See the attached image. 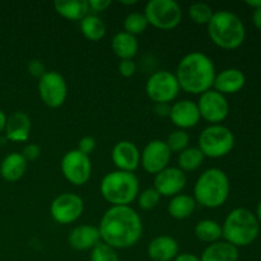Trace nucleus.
Wrapping results in <instances>:
<instances>
[{
  "label": "nucleus",
  "mask_w": 261,
  "mask_h": 261,
  "mask_svg": "<svg viewBox=\"0 0 261 261\" xmlns=\"http://www.w3.org/2000/svg\"><path fill=\"white\" fill-rule=\"evenodd\" d=\"M38 93L43 103L51 109H58L63 106L68 96V86L58 71H46L38 81Z\"/></svg>",
  "instance_id": "11"
},
{
  "label": "nucleus",
  "mask_w": 261,
  "mask_h": 261,
  "mask_svg": "<svg viewBox=\"0 0 261 261\" xmlns=\"http://www.w3.org/2000/svg\"><path fill=\"white\" fill-rule=\"evenodd\" d=\"M211 40L224 50H234L244 43L246 31L242 20L228 10L214 12L208 23Z\"/></svg>",
  "instance_id": "3"
},
{
  "label": "nucleus",
  "mask_w": 261,
  "mask_h": 261,
  "mask_svg": "<svg viewBox=\"0 0 261 261\" xmlns=\"http://www.w3.org/2000/svg\"><path fill=\"white\" fill-rule=\"evenodd\" d=\"M40 153L41 149L37 144H27L23 148L22 155L27 162H33V161H36L40 157Z\"/></svg>",
  "instance_id": "37"
},
{
  "label": "nucleus",
  "mask_w": 261,
  "mask_h": 261,
  "mask_svg": "<svg viewBox=\"0 0 261 261\" xmlns=\"http://www.w3.org/2000/svg\"><path fill=\"white\" fill-rule=\"evenodd\" d=\"M185 172L178 167H167L154 177V189L161 196H176L186 186Z\"/></svg>",
  "instance_id": "15"
},
{
  "label": "nucleus",
  "mask_w": 261,
  "mask_h": 261,
  "mask_svg": "<svg viewBox=\"0 0 261 261\" xmlns=\"http://www.w3.org/2000/svg\"><path fill=\"white\" fill-rule=\"evenodd\" d=\"M246 4L249 7H252L254 9H259V8H261V0H246Z\"/></svg>",
  "instance_id": "44"
},
{
  "label": "nucleus",
  "mask_w": 261,
  "mask_h": 261,
  "mask_svg": "<svg viewBox=\"0 0 261 261\" xmlns=\"http://www.w3.org/2000/svg\"><path fill=\"white\" fill-rule=\"evenodd\" d=\"M214 12L205 3H195L189 8V15L196 24H206L211 22Z\"/></svg>",
  "instance_id": "31"
},
{
  "label": "nucleus",
  "mask_w": 261,
  "mask_h": 261,
  "mask_svg": "<svg viewBox=\"0 0 261 261\" xmlns=\"http://www.w3.org/2000/svg\"><path fill=\"white\" fill-rule=\"evenodd\" d=\"M61 172L64 177L75 186L87 184L92 173V163L88 155L78 149L69 150L61 160Z\"/></svg>",
  "instance_id": "10"
},
{
  "label": "nucleus",
  "mask_w": 261,
  "mask_h": 261,
  "mask_svg": "<svg viewBox=\"0 0 261 261\" xmlns=\"http://www.w3.org/2000/svg\"><path fill=\"white\" fill-rule=\"evenodd\" d=\"M196 206L195 199L190 195L178 194L171 199L168 204V213L175 219H186L194 213Z\"/></svg>",
  "instance_id": "26"
},
{
  "label": "nucleus",
  "mask_w": 261,
  "mask_h": 261,
  "mask_svg": "<svg viewBox=\"0 0 261 261\" xmlns=\"http://www.w3.org/2000/svg\"><path fill=\"white\" fill-rule=\"evenodd\" d=\"M228 176L219 168L204 171L194 186V199L205 208H218L229 196Z\"/></svg>",
  "instance_id": "4"
},
{
  "label": "nucleus",
  "mask_w": 261,
  "mask_h": 261,
  "mask_svg": "<svg viewBox=\"0 0 261 261\" xmlns=\"http://www.w3.org/2000/svg\"><path fill=\"white\" fill-rule=\"evenodd\" d=\"M173 261H200V259H199L196 255L189 254V252H184V254H178Z\"/></svg>",
  "instance_id": "40"
},
{
  "label": "nucleus",
  "mask_w": 261,
  "mask_h": 261,
  "mask_svg": "<svg viewBox=\"0 0 261 261\" xmlns=\"http://www.w3.org/2000/svg\"><path fill=\"white\" fill-rule=\"evenodd\" d=\"M252 23H254V25L257 30L261 31V8L254 9V13H252Z\"/></svg>",
  "instance_id": "42"
},
{
  "label": "nucleus",
  "mask_w": 261,
  "mask_h": 261,
  "mask_svg": "<svg viewBox=\"0 0 261 261\" xmlns=\"http://www.w3.org/2000/svg\"><path fill=\"white\" fill-rule=\"evenodd\" d=\"M27 161L22 155V153H10L3 160L0 165V175L5 181L15 182L20 180L27 170Z\"/></svg>",
  "instance_id": "22"
},
{
  "label": "nucleus",
  "mask_w": 261,
  "mask_h": 261,
  "mask_svg": "<svg viewBox=\"0 0 261 261\" xmlns=\"http://www.w3.org/2000/svg\"><path fill=\"white\" fill-rule=\"evenodd\" d=\"M99 190L112 206H129L139 195V181L133 172L112 171L102 178Z\"/></svg>",
  "instance_id": "5"
},
{
  "label": "nucleus",
  "mask_w": 261,
  "mask_h": 261,
  "mask_svg": "<svg viewBox=\"0 0 261 261\" xmlns=\"http://www.w3.org/2000/svg\"><path fill=\"white\" fill-rule=\"evenodd\" d=\"M171 160V150L166 142L160 139L150 140L140 154V163L148 173L157 175L167 168Z\"/></svg>",
  "instance_id": "14"
},
{
  "label": "nucleus",
  "mask_w": 261,
  "mask_h": 261,
  "mask_svg": "<svg viewBox=\"0 0 261 261\" xmlns=\"http://www.w3.org/2000/svg\"><path fill=\"white\" fill-rule=\"evenodd\" d=\"M178 255V244L171 236H158L148 245V256L153 261H171Z\"/></svg>",
  "instance_id": "20"
},
{
  "label": "nucleus",
  "mask_w": 261,
  "mask_h": 261,
  "mask_svg": "<svg viewBox=\"0 0 261 261\" xmlns=\"http://www.w3.org/2000/svg\"><path fill=\"white\" fill-rule=\"evenodd\" d=\"M112 162L119 171L134 172L140 163L139 149L134 143L129 140H121L116 143L111 153Z\"/></svg>",
  "instance_id": "16"
},
{
  "label": "nucleus",
  "mask_w": 261,
  "mask_h": 261,
  "mask_svg": "<svg viewBox=\"0 0 261 261\" xmlns=\"http://www.w3.org/2000/svg\"><path fill=\"white\" fill-rule=\"evenodd\" d=\"M204 161V154L201 150L196 147L186 148L178 155V168L182 172H190L195 171L201 166Z\"/></svg>",
  "instance_id": "29"
},
{
  "label": "nucleus",
  "mask_w": 261,
  "mask_h": 261,
  "mask_svg": "<svg viewBox=\"0 0 261 261\" xmlns=\"http://www.w3.org/2000/svg\"><path fill=\"white\" fill-rule=\"evenodd\" d=\"M111 5V0H88L89 10L99 13L106 10Z\"/></svg>",
  "instance_id": "39"
},
{
  "label": "nucleus",
  "mask_w": 261,
  "mask_h": 261,
  "mask_svg": "<svg viewBox=\"0 0 261 261\" xmlns=\"http://www.w3.org/2000/svg\"><path fill=\"white\" fill-rule=\"evenodd\" d=\"M119 71L125 78H130L137 71V65L133 60H121L119 64Z\"/></svg>",
  "instance_id": "38"
},
{
  "label": "nucleus",
  "mask_w": 261,
  "mask_h": 261,
  "mask_svg": "<svg viewBox=\"0 0 261 261\" xmlns=\"http://www.w3.org/2000/svg\"><path fill=\"white\" fill-rule=\"evenodd\" d=\"M260 227L256 216L245 208H237L227 216L222 227V236L228 244L244 247L257 239Z\"/></svg>",
  "instance_id": "6"
},
{
  "label": "nucleus",
  "mask_w": 261,
  "mask_h": 261,
  "mask_svg": "<svg viewBox=\"0 0 261 261\" xmlns=\"http://www.w3.org/2000/svg\"><path fill=\"white\" fill-rule=\"evenodd\" d=\"M168 116H170L173 125L180 127V130L196 126L201 119L198 105L190 99H182V101H178L175 105H172Z\"/></svg>",
  "instance_id": "17"
},
{
  "label": "nucleus",
  "mask_w": 261,
  "mask_h": 261,
  "mask_svg": "<svg viewBox=\"0 0 261 261\" xmlns=\"http://www.w3.org/2000/svg\"><path fill=\"white\" fill-rule=\"evenodd\" d=\"M195 236L200 241L214 244L222 237V227L218 222L212 219H204L195 226Z\"/></svg>",
  "instance_id": "28"
},
{
  "label": "nucleus",
  "mask_w": 261,
  "mask_h": 261,
  "mask_svg": "<svg viewBox=\"0 0 261 261\" xmlns=\"http://www.w3.org/2000/svg\"><path fill=\"white\" fill-rule=\"evenodd\" d=\"M180 86L175 74L167 70L155 71L145 84V93L157 103H168L177 97Z\"/></svg>",
  "instance_id": "9"
},
{
  "label": "nucleus",
  "mask_w": 261,
  "mask_h": 261,
  "mask_svg": "<svg viewBox=\"0 0 261 261\" xmlns=\"http://www.w3.org/2000/svg\"><path fill=\"white\" fill-rule=\"evenodd\" d=\"M91 261H120L115 249L110 247L103 242H98L92 249Z\"/></svg>",
  "instance_id": "33"
},
{
  "label": "nucleus",
  "mask_w": 261,
  "mask_h": 261,
  "mask_svg": "<svg viewBox=\"0 0 261 261\" xmlns=\"http://www.w3.org/2000/svg\"><path fill=\"white\" fill-rule=\"evenodd\" d=\"M137 0H132V2H121V4L124 5H133V4H137Z\"/></svg>",
  "instance_id": "46"
},
{
  "label": "nucleus",
  "mask_w": 261,
  "mask_h": 261,
  "mask_svg": "<svg viewBox=\"0 0 261 261\" xmlns=\"http://www.w3.org/2000/svg\"><path fill=\"white\" fill-rule=\"evenodd\" d=\"M175 75L180 89L186 93L203 94L213 87L216 66L209 56L195 51L181 59Z\"/></svg>",
  "instance_id": "2"
},
{
  "label": "nucleus",
  "mask_w": 261,
  "mask_h": 261,
  "mask_svg": "<svg viewBox=\"0 0 261 261\" xmlns=\"http://www.w3.org/2000/svg\"><path fill=\"white\" fill-rule=\"evenodd\" d=\"M234 147V135L223 125H211L199 137V149L204 157L221 158L231 153Z\"/></svg>",
  "instance_id": "7"
},
{
  "label": "nucleus",
  "mask_w": 261,
  "mask_h": 261,
  "mask_svg": "<svg viewBox=\"0 0 261 261\" xmlns=\"http://www.w3.org/2000/svg\"><path fill=\"white\" fill-rule=\"evenodd\" d=\"M239 250L227 241H217L204 250L200 261H237Z\"/></svg>",
  "instance_id": "24"
},
{
  "label": "nucleus",
  "mask_w": 261,
  "mask_h": 261,
  "mask_svg": "<svg viewBox=\"0 0 261 261\" xmlns=\"http://www.w3.org/2000/svg\"><path fill=\"white\" fill-rule=\"evenodd\" d=\"M161 195L158 194V191L154 188L152 189H145L144 191L139 194L138 196V204L142 209L144 211H150V209L155 208L160 203Z\"/></svg>",
  "instance_id": "34"
},
{
  "label": "nucleus",
  "mask_w": 261,
  "mask_h": 261,
  "mask_svg": "<svg viewBox=\"0 0 261 261\" xmlns=\"http://www.w3.org/2000/svg\"><path fill=\"white\" fill-rule=\"evenodd\" d=\"M171 107H168V103H157L155 105V112L161 116H166V115H170Z\"/></svg>",
  "instance_id": "41"
},
{
  "label": "nucleus",
  "mask_w": 261,
  "mask_h": 261,
  "mask_svg": "<svg viewBox=\"0 0 261 261\" xmlns=\"http://www.w3.org/2000/svg\"><path fill=\"white\" fill-rule=\"evenodd\" d=\"M76 149H78L81 153H83V154L88 155L89 157V154L96 149V140H94L92 137L82 138V139L79 140L78 148H76Z\"/></svg>",
  "instance_id": "36"
},
{
  "label": "nucleus",
  "mask_w": 261,
  "mask_h": 261,
  "mask_svg": "<svg viewBox=\"0 0 261 261\" xmlns=\"http://www.w3.org/2000/svg\"><path fill=\"white\" fill-rule=\"evenodd\" d=\"M144 15L148 24L158 30H173L181 23L182 10L175 0H150L147 3Z\"/></svg>",
  "instance_id": "8"
},
{
  "label": "nucleus",
  "mask_w": 261,
  "mask_h": 261,
  "mask_svg": "<svg viewBox=\"0 0 261 261\" xmlns=\"http://www.w3.org/2000/svg\"><path fill=\"white\" fill-rule=\"evenodd\" d=\"M81 31L87 40L96 42L106 35V24L97 15L88 14L81 20Z\"/></svg>",
  "instance_id": "27"
},
{
  "label": "nucleus",
  "mask_w": 261,
  "mask_h": 261,
  "mask_svg": "<svg viewBox=\"0 0 261 261\" xmlns=\"http://www.w3.org/2000/svg\"><path fill=\"white\" fill-rule=\"evenodd\" d=\"M84 211L83 199L73 193L60 194L54 199L50 206V213L54 221L59 224H70L79 219Z\"/></svg>",
  "instance_id": "12"
},
{
  "label": "nucleus",
  "mask_w": 261,
  "mask_h": 261,
  "mask_svg": "<svg viewBox=\"0 0 261 261\" xmlns=\"http://www.w3.org/2000/svg\"><path fill=\"white\" fill-rule=\"evenodd\" d=\"M5 135L10 142H25L31 133V119L25 112L17 111L7 119Z\"/></svg>",
  "instance_id": "21"
},
{
  "label": "nucleus",
  "mask_w": 261,
  "mask_h": 261,
  "mask_svg": "<svg viewBox=\"0 0 261 261\" xmlns=\"http://www.w3.org/2000/svg\"><path fill=\"white\" fill-rule=\"evenodd\" d=\"M27 70L31 75L40 79L41 76H43L46 74V66L45 64L41 60H38V59H33V60H31L30 63H28Z\"/></svg>",
  "instance_id": "35"
},
{
  "label": "nucleus",
  "mask_w": 261,
  "mask_h": 261,
  "mask_svg": "<svg viewBox=\"0 0 261 261\" xmlns=\"http://www.w3.org/2000/svg\"><path fill=\"white\" fill-rule=\"evenodd\" d=\"M98 231L103 244L112 249H127L142 237V219L130 206H111L102 217Z\"/></svg>",
  "instance_id": "1"
},
{
  "label": "nucleus",
  "mask_w": 261,
  "mask_h": 261,
  "mask_svg": "<svg viewBox=\"0 0 261 261\" xmlns=\"http://www.w3.org/2000/svg\"><path fill=\"white\" fill-rule=\"evenodd\" d=\"M196 105L201 119L212 122V125H218L228 116L229 106L226 97L214 89L200 94V98Z\"/></svg>",
  "instance_id": "13"
},
{
  "label": "nucleus",
  "mask_w": 261,
  "mask_h": 261,
  "mask_svg": "<svg viewBox=\"0 0 261 261\" xmlns=\"http://www.w3.org/2000/svg\"><path fill=\"white\" fill-rule=\"evenodd\" d=\"M99 239L101 236L97 227L83 224V226H76L75 228L71 229L68 241L74 250L86 251V250L93 249L99 242Z\"/></svg>",
  "instance_id": "19"
},
{
  "label": "nucleus",
  "mask_w": 261,
  "mask_h": 261,
  "mask_svg": "<svg viewBox=\"0 0 261 261\" xmlns=\"http://www.w3.org/2000/svg\"><path fill=\"white\" fill-rule=\"evenodd\" d=\"M54 8L58 14L69 20H82L89 14L87 0H56Z\"/></svg>",
  "instance_id": "25"
},
{
  "label": "nucleus",
  "mask_w": 261,
  "mask_h": 261,
  "mask_svg": "<svg viewBox=\"0 0 261 261\" xmlns=\"http://www.w3.org/2000/svg\"><path fill=\"white\" fill-rule=\"evenodd\" d=\"M245 74L240 69L229 68L224 69L221 73L216 74L214 78V91L221 94H233L241 91L245 86Z\"/></svg>",
  "instance_id": "18"
},
{
  "label": "nucleus",
  "mask_w": 261,
  "mask_h": 261,
  "mask_svg": "<svg viewBox=\"0 0 261 261\" xmlns=\"http://www.w3.org/2000/svg\"><path fill=\"white\" fill-rule=\"evenodd\" d=\"M189 142H190V137L185 130H175L171 133L167 137L166 144H167L168 149L172 152H182L184 149L188 148Z\"/></svg>",
  "instance_id": "32"
},
{
  "label": "nucleus",
  "mask_w": 261,
  "mask_h": 261,
  "mask_svg": "<svg viewBox=\"0 0 261 261\" xmlns=\"http://www.w3.org/2000/svg\"><path fill=\"white\" fill-rule=\"evenodd\" d=\"M256 218H257V221L261 222V201H260L259 205H257V208H256Z\"/></svg>",
  "instance_id": "45"
},
{
  "label": "nucleus",
  "mask_w": 261,
  "mask_h": 261,
  "mask_svg": "<svg viewBox=\"0 0 261 261\" xmlns=\"http://www.w3.org/2000/svg\"><path fill=\"white\" fill-rule=\"evenodd\" d=\"M7 115L0 110V133L5 130V125H7Z\"/></svg>",
  "instance_id": "43"
},
{
  "label": "nucleus",
  "mask_w": 261,
  "mask_h": 261,
  "mask_svg": "<svg viewBox=\"0 0 261 261\" xmlns=\"http://www.w3.org/2000/svg\"><path fill=\"white\" fill-rule=\"evenodd\" d=\"M148 27V20L144 14L142 13H132L127 15L124 20L125 32L130 33L133 36L140 35L144 32Z\"/></svg>",
  "instance_id": "30"
},
{
  "label": "nucleus",
  "mask_w": 261,
  "mask_h": 261,
  "mask_svg": "<svg viewBox=\"0 0 261 261\" xmlns=\"http://www.w3.org/2000/svg\"><path fill=\"white\" fill-rule=\"evenodd\" d=\"M111 46L115 55L121 59V60H133V58L137 55L138 48H139L137 37L125 32V31L116 33L114 36Z\"/></svg>",
  "instance_id": "23"
}]
</instances>
